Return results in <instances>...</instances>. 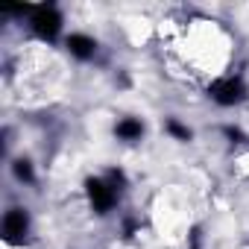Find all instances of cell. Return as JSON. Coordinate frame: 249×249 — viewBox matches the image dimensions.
Here are the masks:
<instances>
[{
    "instance_id": "obj_8",
    "label": "cell",
    "mask_w": 249,
    "mask_h": 249,
    "mask_svg": "<svg viewBox=\"0 0 249 249\" xmlns=\"http://www.w3.org/2000/svg\"><path fill=\"white\" fill-rule=\"evenodd\" d=\"M15 176L21 179V182H33V167H30V161H15Z\"/></svg>"
},
{
    "instance_id": "obj_1",
    "label": "cell",
    "mask_w": 249,
    "mask_h": 249,
    "mask_svg": "<svg viewBox=\"0 0 249 249\" xmlns=\"http://www.w3.org/2000/svg\"><path fill=\"white\" fill-rule=\"evenodd\" d=\"M33 30L44 38V41H53L62 30V18L53 6H38L36 15H33Z\"/></svg>"
},
{
    "instance_id": "obj_3",
    "label": "cell",
    "mask_w": 249,
    "mask_h": 249,
    "mask_svg": "<svg viewBox=\"0 0 249 249\" xmlns=\"http://www.w3.org/2000/svg\"><path fill=\"white\" fill-rule=\"evenodd\" d=\"M243 94H246V88H243L240 79H220V82L211 85V97L220 106H234V103L243 100Z\"/></svg>"
},
{
    "instance_id": "obj_6",
    "label": "cell",
    "mask_w": 249,
    "mask_h": 249,
    "mask_svg": "<svg viewBox=\"0 0 249 249\" xmlns=\"http://www.w3.org/2000/svg\"><path fill=\"white\" fill-rule=\"evenodd\" d=\"M114 135L120 141H135V138L144 135V126H141V120H135V117H123L117 126H114Z\"/></svg>"
},
{
    "instance_id": "obj_5",
    "label": "cell",
    "mask_w": 249,
    "mask_h": 249,
    "mask_svg": "<svg viewBox=\"0 0 249 249\" xmlns=\"http://www.w3.org/2000/svg\"><path fill=\"white\" fill-rule=\"evenodd\" d=\"M68 50H71L76 59H91L94 50H97V41L88 38V36H71V38H68Z\"/></svg>"
},
{
    "instance_id": "obj_4",
    "label": "cell",
    "mask_w": 249,
    "mask_h": 249,
    "mask_svg": "<svg viewBox=\"0 0 249 249\" xmlns=\"http://www.w3.org/2000/svg\"><path fill=\"white\" fill-rule=\"evenodd\" d=\"M27 229H30V217L24 208H12L6 217H3V234L9 243H21L27 237Z\"/></svg>"
},
{
    "instance_id": "obj_2",
    "label": "cell",
    "mask_w": 249,
    "mask_h": 249,
    "mask_svg": "<svg viewBox=\"0 0 249 249\" xmlns=\"http://www.w3.org/2000/svg\"><path fill=\"white\" fill-rule=\"evenodd\" d=\"M85 191H88V199H91V205H94V211H108L111 205H114V188L108 185V182H103V179H88L85 182Z\"/></svg>"
},
{
    "instance_id": "obj_7",
    "label": "cell",
    "mask_w": 249,
    "mask_h": 249,
    "mask_svg": "<svg viewBox=\"0 0 249 249\" xmlns=\"http://www.w3.org/2000/svg\"><path fill=\"white\" fill-rule=\"evenodd\" d=\"M167 132H170L173 138H179V141H191V129L182 126L179 120H167Z\"/></svg>"
}]
</instances>
